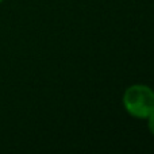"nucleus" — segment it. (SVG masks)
Instances as JSON below:
<instances>
[{
    "instance_id": "1",
    "label": "nucleus",
    "mask_w": 154,
    "mask_h": 154,
    "mask_svg": "<svg viewBox=\"0 0 154 154\" xmlns=\"http://www.w3.org/2000/svg\"><path fill=\"white\" fill-rule=\"evenodd\" d=\"M122 106L131 118L146 120L154 112V89L143 82L128 85L122 95Z\"/></svg>"
},
{
    "instance_id": "2",
    "label": "nucleus",
    "mask_w": 154,
    "mask_h": 154,
    "mask_svg": "<svg viewBox=\"0 0 154 154\" xmlns=\"http://www.w3.org/2000/svg\"><path fill=\"white\" fill-rule=\"evenodd\" d=\"M146 126H147V130H149V133L154 137V112L146 118Z\"/></svg>"
},
{
    "instance_id": "3",
    "label": "nucleus",
    "mask_w": 154,
    "mask_h": 154,
    "mask_svg": "<svg viewBox=\"0 0 154 154\" xmlns=\"http://www.w3.org/2000/svg\"><path fill=\"white\" fill-rule=\"evenodd\" d=\"M5 2V0H0V4H2V3H4Z\"/></svg>"
}]
</instances>
